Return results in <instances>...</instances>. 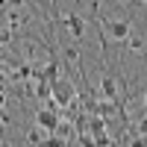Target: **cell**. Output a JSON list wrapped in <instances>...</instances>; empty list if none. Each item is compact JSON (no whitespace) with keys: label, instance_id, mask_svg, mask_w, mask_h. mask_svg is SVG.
I'll list each match as a JSON object with an SVG mask.
<instances>
[{"label":"cell","instance_id":"cell-1","mask_svg":"<svg viewBox=\"0 0 147 147\" xmlns=\"http://www.w3.org/2000/svg\"><path fill=\"white\" fill-rule=\"evenodd\" d=\"M59 121H62V109H59V106H44V109L35 112V127H41L44 132H50V136L56 132Z\"/></svg>","mask_w":147,"mask_h":147},{"label":"cell","instance_id":"cell-2","mask_svg":"<svg viewBox=\"0 0 147 147\" xmlns=\"http://www.w3.org/2000/svg\"><path fill=\"white\" fill-rule=\"evenodd\" d=\"M74 97H77V88H74V82L59 77V80L53 82V100H56V106H59V109H65V106L74 100Z\"/></svg>","mask_w":147,"mask_h":147},{"label":"cell","instance_id":"cell-3","mask_svg":"<svg viewBox=\"0 0 147 147\" xmlns=\"http://www.w3.org/2000/svg\"><path fill=\"white\" fill-rule=\"evenodd\" d=\"M106 32L112 35L115 41H127L132 27H129V21H106Z\"/></svg>","mask_w":147,"mask_h":147},{"label":"cell","instance_id":"cell-4","mask_svg":"<svg viewBox=\"0 0 147 147\" xmlns=\"http://www.w3.org/2000/svg\"><path fill=\"white\" fill-rule=\"evenodd\" d=\"M65 27H68V32H71L77 41L85 35V21H82L80 15H65Z\"/></svg>","mask_w":147,"mask_h":147},{"label":"cell","instance_id":"cell-5","mask_svg":"<svg viewBox=\"0 0 147 147\" xmlns=\"http://www.w3.org/2000/svg\"><path fill=\"white\" fill-rule=\"evenodd\" d=\"M100 97H109V100H118V82H115V77H106L100 80Z\"/></svg>","mask_w":147,"mask_h":147},{"label":"cell","instance_id":"cell-6","mask_svg":"<svg viewBox=\"0 0 147 147\" xmlns=\"http://www.w3.org/2000/svg\"><path fill=\"white\" fill-rule=\"evenodd\" d=\"M32 97H38L41 103H44V100H50V97H53V82H47V80L35 82V88H32Z\"/></svg>","mask_w":147,"mask_h":147},{"label":"cell","instance_id":"cell-7","mask_svg":"<svg viewBox=\"0 0 147 147\" xmlns=\"http://www.w3.org/2000/svg\"><path fill=\"white\" fill-rule=\"evenodd\" d=\"M12 80H24V82H30V80H32V65H30V62H27V65H18L15 74H12Z\"/></svg>","mask_w":147,"mask_h":147},{"label":"cell","instance_id":"cell-8","mask_svg":"<svg viewBox=\"0 0 147 147\" xmlns=\"http://www.w3.org/2000/svg\"><path fill=\"white\" fill-rule=\"evenodd\" d=\"M44 80H47V82H56V80H59V65H56V62H47V65H44Z\"/></svg>","mask_w":147,"mask_h":147},{"label":"cell","instance_id":"cell-9","mask_svg":"<svg viewBox=\"0 0 147 147\" xmlns=\"http://www.w3.org/2000/svg\"><path fill=\"white\" fill-rule=\"evenodd\" d=\"M44 136H50V132H44L41 127H35V129H30L27 141H30V144H41V141H44Z\"/></svg>","mask_w":147,"mask_h":147},{"label":"cell","instance_id":"cell-10","mask_svg":"<svg viewBox=\"0 0 147 147\" xmlns=\"http://www.w3.org/2000/svg\"><path fill=\"white\" fill-rule=\"evenodd\" d=\"M109 144H112L109 132H97V136H94V147H109Z\"/></svg>","mask_w":147,"mask_h":147},{"label":"cell","instance_id":"cell-11","mask_svg":"<svg viewBox=\"0 0 147 147\" xmlns=\"http://www.w3.org/2000/svg\"><path fill=\"white\" fill-rule=\"evenodd\" d=\"M127 44H129V50H141V47H144V38H136V35H129V38H127Z\"/></svg>","mask_w":147,"mask_h":147},{"label":"cell","instance_id":"cell-12","mask_svg":"<svg viewBox=\"0 0 147 147\" xmlns=\"http://www.w3.org/2000/svg\"><path fill=\"white\" fill-rule=\"evenodd\" d=\"M12 41V27H3V30H0V47H6Z\"/></svg>","mask_w":147,"mask_h":147},{"label":"cell","instance_id":"cell-13","mask_svg":"<svg viewBox=\"0 0 147 147\" xmlns=\"http://www.w3.org/2000/svg\"><path fill=\"white\" fill-rule=\"evenodd\" d=\"M65 59H68V62H80V50H77V47H68V50H65Z\"/></svg>","mask_w":147,"mask_h":147},{"label":"cell","instance_id":"cell-14","mask_svg":"<svg viewBox=\"0 0 147 147\" xmlns=\"http://www.w3.org/2000/svg\"><path fill=\"white\" fill-rule=\"evenodd\" d=\"M9 27H12V30L21 27V15H18V12H12V15H9Z\"/></svg>","mask_w":147,"mask_h":147},{"label":"cell","instance_id":"cell-15","mask_svg":"<svg viewBox=\"0 0 147 147\" xmlns=\"http://www.w3.org/2000/svg\"><path fill=\"white\" fill-rule=\"evenodd\" d=\"M6 109V88H0V112Z\"/></svg>","mask_w":147,"mask_h":147},{"label":"cell","instance_id":"cell-16","mask_svg":"<svg viewBox=\"0 0 147 147\" xmlns=\"http://www.w3.org/2000/svg\"><path fill=\"white\" fill-rule=\"evenodd\" d=\"M138 132H141V136H147V115H144V121L138 124Z\"/></svg>","mask_w":147,"mask_h":147},{"label":"cell","instance_id":"cell-17","mask_svg":"<svg viewBox=\"0 0 147 147\" xmlns=\"http://www.w3.org/2000/svg\"><path fill=\"white\" fill-rule=\"evenodd\" d=\"M0 88H6V74H3V68H0Z\"/></svg>","mask_w":147,"mask_h":147},{"label":"cell","instance_id":"cell-18","mask_svg":"<svg viewBox=\"0 0 147 147\" xmlns=\"http://www.w3.org/2000/svg\"><path fill=\"white\" fill-rule=\"evenodd\" d=\"M27 0H9V6H24Z\"/></svg>","mask_w":147,"mask_h":147},{"label":"cell","instance_id":"cell-19","mask_svg":"<svg viewBox=\"0 0 147 147\" xmlns=\"http://www.w3.org/2000/svg\"><path fill=\"white\" fill-rule=\"evenodd\" d=\"M0 6H9V0H0Z\"/></svg>","mask_w":147,"mask_h":147},{"label":"cell","instance_id":"cell-20","mask_svg":"<svg viewBox=\"0 0 147 147\" xmlns=\"http://www.w3.org/2000/svg\"><path fill=\"white\" fill-rule=\"evenodd\" d=\"M144 106H147V91H144Z\"/></svg>","mask_w":147,"mask_h":147},{"label":"cell","instance_id":"cell-21","mask_svg":"<svg viewBox=\"0 0 147 147\" xmlns=\"http://www.w3.org/2000/svg\"><path fill=\"white\" fill-rule=\"evenodd\" d=\"M144 3H147V0H144Z\"/></svg>","mask_w":147,"mask_h":147}]
</instances>
